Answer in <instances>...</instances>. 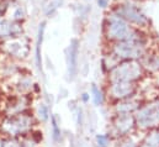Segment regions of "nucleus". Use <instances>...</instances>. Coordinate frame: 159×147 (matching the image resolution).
I'll return each instance as SVG.
<instances>
[{
  "instance_id": "f257e3e1",
  "label": "nucleus",
  "mask_w": 159,
  "mask_h": 147,
  "mask_svg": "<svg viewBox=\"0 0 159 147\" xmlns=\"http://www.w3.org/2000/svg\"><path fill=\"white\" fill-rule=\"evenodd\" d=\"M110 55L117 61H127V59H137L139 61L148 52V38L143 32H139L137 36L111 42Z\"/></svg>"
},
{
  "instance_id": "f03ea898",
  "label": "nucleus",
  "mask_w": 159,
  "mask_h": 147,
  "mask_svg": "<svg viewBox=\"0 0 159 147\" xmlns=\"http://www.w3.org/2000/svg\"><path fill=\"white\" fill-rule=\"evenodd\" d=\"M139 32H142L141 29L134 27L133 25L128 24L126 20H123L112 10L106 15L104 21V34L107 41L110 42H117L128 40L137 36Z\"/></svg>"
},
{
  "instance_id": "7ed1b4c3",
  "label": "nucleus",
  "mask_w": 159,
  "mask_h": 147,
  "mask_svg": "<svg viewBox=\"0 0 159 147\" xmlns=\"http://www.w3.org/2000/svg\"><path fill=\"white\" fill-rule=\"evenodd\" d=\"M144 73V68L141 61L137 59H127L121 61L116 66H114L109 72L110 82H129L136 83L142 78Z\"/></svg>"
},
{
  "instance_id": "20e7f679",
  "label": "nucleus",
  "mask_w": 159,
  "mask_h": 147,
  "mask_svg": "<svg viewBox=\"0 0 159 147\" xmlns=\"http://www.w3.org/2000/svg\"><path fill=\"white\" fill-rule=\"evenodd\" d=\"M111 10L114 12H116L119 16H121L123 20H126L128 24H131L134 27H138L141 30L148 27V25H149V19L142 11V9L129 1L119 2Z\"/></svg>"
},
{
  "instance_id": "39448f33",
  "label": "nucleus",
  "mask_w": 159,
  "mask_h": 147,
  "mask_svg": "<svg viewBox=\"0 0 159 147\" xmlns=\"http://www.w3.org/2000/svg\"><path fill=\"white\" fill-rule=\"evenodd\" d=\"M136 125L141 129H153L159 125V102H152L137 111Z\"/></svg>"
},
{
  "instance_id": "423d86ee",
  "label": "nucleus",
  "mask_w": 159,
  "mask_h": 147,
  "mask_svg": "<svg viewBox=\"0 0 159 147\" xmlns=\"http://www.w3.org/2000/svg\"><path fill=\"white\" fill-rule=\"evenodd\" d=\"M32 126V119L24 114H17L9 117L2 124V131L10 136H19L27 132Z\"/></svg>"
},
{
  "instance_id": "0eeeda50",
  "label": "nucleus",
  "mask_w": 159,
  "mask_h": 147,
  "mask_svg": "<svg viewBox=\"0 0 159 147\" xmlns=\"http://www.w3.org/2000/svg\"><path fill=\"white\" fill-rule=\"evenodd\" d=\"M137 87L136 83L129 82H110L109 93L112 98L117 100H125L129 99L136 94Z\"/></svg>"
},
{
  "instance_id": "6e6552de",
  "label": "nucleus",
  "mask_w": 159,
  "mask_h": 147,
  "mask_svg": "<svg viewBox=\"0 0 159 147\" xmlns=\"http://www.w3.org/2000/svg\"><path fill=\"white\" fill-rule=\"evenodd\" d=\"M114 125L120 136L128 135L136 125V117L132 116L131 114H119Z\"/></svg>"
},
{
  "instance_id": "1a4fd4ad",
  "label": "nucleus",
  "mask_w": 159,
  "mask_h": 147,
  "mask_svg": "<svg viewBox=\"0 0 159 147\" xmlns=\"http://www.w3.org/2000/svg\"><path fill=\"white\" fill-rule=\"evenodd\" d=\"M78 53H79V42L78 40H72L70 46L68 48V68H69V75L72 79L75 77L77 69H78Z\"/></svg>"
},
{
  "instance_id": "9d476101",
  "label": "nucleus",
  "mask_w": 159,
  "mask_h": 147,
  "mask_svg": "<svg viewBox=\"0 0 159 147\" xmlns=\"http://www.w3.org/2000/svg\"><path fill=\"white\" fill-rule=\"evenodd\" d=\"M21 29L16 22L11 21H0V38H9V37H16L20 34Z\"/></svg>"
},
{
  "instance_id": "9b49d317",
  "label": "nucleus",
  "mask_w": 159,
  "mask_h": 147,
  "mask_svg": "<svg viewBox=\"0 0 159 147\" xmlns=\"http://www.w3.org/2000/svg\"><path fill=\"white\" fill-rule=\"evenodd\" d=\"M141 63L144 69L151 72H159V53L158 52H147L142 58Z\"/></svg>"
},
{
  "instance_id": "f8f14e48",
  "label": "nucleus",
  "mask_w": 159,
  "mask_h": 147,
  "mask_svg": "<svg viewBox=\"0 0 159 147\" xmlns=\"http://www.w3.org/2000/svg\"><path fill=\"white\" fill-rule=\"evenodd\" d=\"M44 30H46V22H41L39 27V35H37V42H36V64L37 68L42 69V61H41V46L44 36Z\"/></svg>"
},
{
  "instance_id": "ddd939ff",
  "label": "nucleus",
  "mask_w": 159,
  "mask_h": 147,
  "mask_svg": "<svg viewBox=\"0 0 159 147\" xmlns=\"http://www.w3.org/2000/svg\"><path fill=\"white\" fill-rule=\"evenodd\" d=\"M138 147H159V130H154L148 134L142 145Z\"/></svg>"
},
{
  "instance_id": "4468645a",
  "label": "nucleus",
  "mask_w": 159,
  "mask_h": 147,
  "mask_svg": "<svg viewBox=\"0 0 159 147\" xmlns=\"http://www.w3.org/2000/svg\"><path fill=\"white\" fill-rule=\"evenodd\" d=\"M61 5H62V0H47L43 5V11L46 15L52 16Z\"/></svg>"
},
{
  "instance_id": "2eb2a0df",
  "label": "nucleus",
  "mask_w": 159,
  "mask_h": 147,
  "mask_svg": "<svg viewBox=\"0 0 159 147\" xmlns=\"http://www.w3.org/2000/svg\"><path fill=\"white\" fill-rule=\"evenodd\" d=\"M91 94H93V100H94V104H95V105H101V104L104 103L102 93H101V90L98 88L96 84H93V85H91Z\"/></svg>"
},
{
  "instance_id": "dca6fc26",
  "label": "nucleus",
  "mask_w": 159,
  "mask_h": 147,
  "mask_svg": "<svg viewBox=\"0 0 159 147\" xmlns=\"http://www.w3.org/2000/svg\"><path fill=\"white\" fill-rule=\"evenodd\" d=\"M51 119H52V135H53V140H54V141H58L59 137H61V130H59V127H58L56 116H52Z\"/></svg>"
},
{
  "instance_id": "f3484780",
  "label": "nucleus",
  "mask_w": 159,
  "mask_h": 147,
  "mask_svg": "<svg viewBox=\"0 0 159 147\" xmlns=\"http://www.w3.org/2000/svg\"><path fill=\"white\" fill-rule=\"evenodd\" d=\"M96 141L98 147H109V136L106 135H98Z\"/></svg>"
},
{
  "instance_id": "a211bd4d",
  "label": "nucleus",
  "mask_w": 159,
  "mask_h": 147,
  "mask_svg": "<svg viewBox=\"0 0 159 147\" xmlns=\"http://www.w3.org/2000/svg\"><path fill=\"white\" fill-rule=\"evenodd\" d=\"M39 116L42 121H46L48 119V108L44 104H41L39 108Z\"/></svg>"
},
{
  "instance_id": "6ab92c4d",
  "label": "nucleus",
  "mask_w": 159,
  "mask_h": 147,
  "mask_svg": "<svg viewBox=\"0 0 159 147\" xmlns=\"http://www.w3.org/2000/svg\"><path fill=\"white\" fill-rule=\"evenodd\" d=\"M24 19V11L21 7H17L16 11L14 12V20H21Z\"/></svg>"
},
{
  "instance_id": "aec40b11",
  "label": "nucleus",
  "mask_w": 159,
  "mask_h": 147,
  "mask_svg": "<svg viewBox=\"0 0 159 147\" xmlns=\"http://www.w3.org/2000/svg\"><path fill=\"white\" fill-rule=\"evenodd\" d=\"M4 147H30V146H27L26 144H19V142H10V144L5 145Z\"/></svg>"
},
{
  "instance_id": "412c9836",
  "label": "nucleus",
  "mask_w": 159,
  "mask_h": 147,
  "mask_svg": "<svg viewBox=\"0 0 159 147\" xmlns=\"http://www.w3.org/2000/svg\"><path fill=\"white\" fill-rule=\"evenodd\" d=\"M109 2H110V0H98V5L100 7H102V9L107 7L109 6Z\"/></svg>"
},
{
  "instance_id": "4be33fe9",
  "label": "nucleus",
  "mask_w": 159,
  "mask_h": 147,
  "mask_svg": "<svg viewBox=\"0 0 159 147\" xmlns=\"http://www.w3.org/2000/svg\"><path fill=\"white\" fill-rule=\"evenodd\" d=\"M81 99H83V102H85V103H86V102L89 100V94H86V93H84V94L81 95Z\"/></svg>"
},
{
  "instance_id": "5701e85b",
  "label": "nucleus",
  "mask_w": 159,
  "mask_h": 147,
  "mask_svg": "<svg viewBox=\"0 0 159 147\" xmlns=\"http://www.w3.org/2000/svg\"><path fill=\"white\" fill-rule=\"evenodd\" d=\"M122 147H137V146H136L133 142H129V144H125Z\"/></svg>"
},
{
  "instance_id": "b1692460",
  "label": "nucleus",
  "mask_w": 159,
  "mask_h": 147,
  "mask_svg": "<svg viewBox=\"0 0 159 147\" xmlns=\"http://www.w3.org/2000/svg\"><path fill=\"white\" fill-rule=\"evenodd\" d=\"M1 14H2V12H1V10H0V16H1Z\"/></svg>"
}]
</instances>
